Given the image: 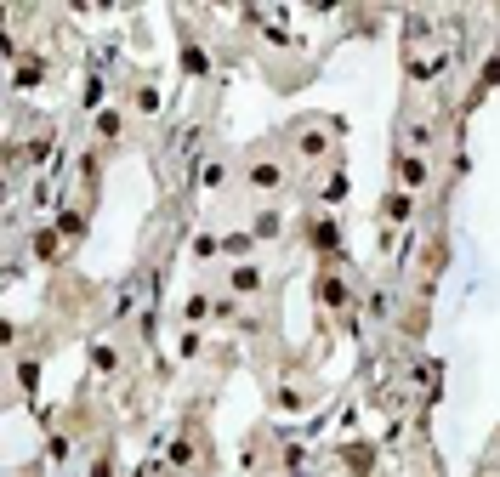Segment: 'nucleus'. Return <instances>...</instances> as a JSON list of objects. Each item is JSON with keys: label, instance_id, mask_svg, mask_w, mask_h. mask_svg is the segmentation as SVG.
I'll return each mask as SVG.
<instances>
[{"label": "nucleus", "instance_id": "nucleus-1", "mask_svg": "<svg viewBox=\"0 0 500 477\" xmlns=\"http://www.w3.org/2000/svg\"><path fill=\"white\" fill-rule=\"evenodd\" d=\"M421 182H427V159H421V154H398V188L415 193Z\"/></svg>", "mask_w": 500, "mask_h": 477}, {"label": "nucleus", "instance_id": "nucleus-2", "mask_svg": "<svg viewBox=\"0 0 500 477\" xmlns=\"http://www.w3.org/2000/svg\"><path fill=\"white\" fill-rule=\"evenodd\" d=\"M284 182V165H273V159H256L250 165V188H262V193H273Z\"/></svg>", "mask_w": 500, "mask_h": 477}, {"label": "nucleus", "instance_id": "nucleus-3", "mask_svg": "<svg viewBox=\"0 0 500 477\" xmlns=\"http://www.w3.org/2000/svg\"><path fill=\"white\" fill-rule=\"evenodd\" d=\"M409 210H415V199H409V193L398 188V193L387 199V216H392V222H409Z\"/></svg>", "mask_w": 500, "mask_h": 477}, {"label": "nucleus", "instance_id": "nucleus-4", "mask_svg": "<svg viewBox=\"0 0 500 477\" xmlns=\"http://www.w3.org/2000/svg\"><path fill=\"white\" fill-rule=\"evenodd\" d=\"M233 290H244V295L262 290V273H256V267H239V273H233Z\"/></svg>", "mask_w": 500, "mask_h": 477}, {"label": "nucleus", "instance_id": "nucleus-5", "mask_svg": "<svg viewBox=\"0 0 500 477\" xmlns=\"http://www.w3.org/2000/svg\"><path fill=\"white\" fill-rule=\"evenodd\" d=\"M273 233H279V210H262L256 216V239H273Z\"/></svg>", "mask_w": 500, "mask_h": 477}, {"label": "nucleus", "instance_id": "nucleus-6", "mask_svg": "<svg viewBox=\"0 0 500 477\" xmlns=\"http://www.w3.org/2000/svg\"><path fill=\"white\" fill-rule=\"evenodd\" d=\"M302 154H307V159H318V154H324V137H318V131H307V137H302Z\"/></svg>", "mask_w": 500, "mask_h": 477}]
</instances>
